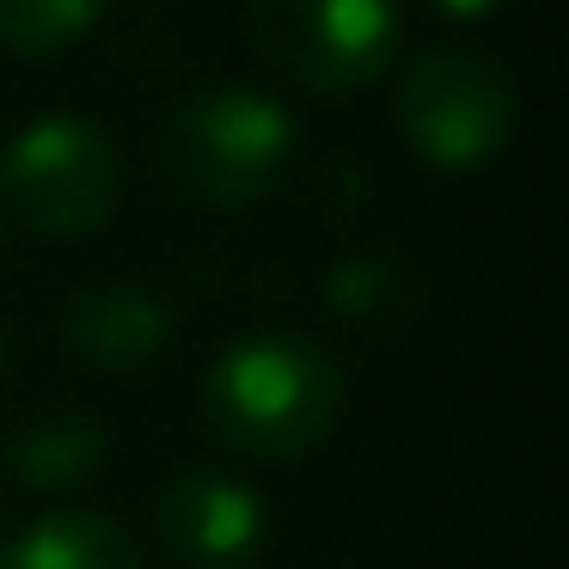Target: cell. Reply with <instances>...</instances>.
Masks as SVG:
<instances>
[{"label":"cell","instance_id":"277c9868","mask_svg":"<svg viewBox=\"0 0 569 569\" xmlns=\"http://www.w3.org/2000/svg\"><path fill=\"white\" fill-rule=\"evenodd\" d=\"M515 117V74L471 43H435L398 80V129L441 172H471L490 153H502Z\"/></svg>","mask_w":569,"mask_h":569},{"label":"cell","instance_id":"8992f818","mask_svg":"<svg viewBox=\"0 0 569 569\" xmlns=\"http://www.w3.org/2000/svg\"><path fill=\"white\" fill-rule=\"evenodd\" d=\"M160 539L178 569H258L270 515L221 466H184L160 496Z\"/></svg>","mask_w":569,"mask_h":569},{"label":"cell","instance_id":"52a82bcc","mask_svg":"<svg viewBox=\"0 0 569 569\" xmlns=\"http://www.w3.org/2000/svg\"><path fill=\"white\" fill-rule=\"evenodd\" d=\"M62 337L74 349V361L99 373H136L172 337V307L153 295L148 282H99L87 295L68 300Z\"/></svg>","mask_w":569,"mask_h":569},{"label":"cell","instance_id":"30bf717a","mask_svg":"<svg viewBox=\"0 0 569 569\" xmlns=\"http://www.w3.org/2000/svg\"><path fill=\"white\" fill-rule=\"evenodd\" d=\"M325 295H331L337 319L349 325H392L422 307V276L392 251H349L331 263Z\"/></svg>","mask_w":569,"mask_h":569},{"label":"cell","instance_id":"9c48e42d","mask_svg":"<svg viewBox=\"0 0 569 569\" xmlns=\"http://www.w3.org/2000/svg\"><path fill=\"white\" fill-rule=\"evenodd\" d=\"M7 569H141V551L117 520L92 508H56L7 551Z\"/></svg>","mask_w":569,"mask_h":569},{"label":"cell","instance_id":"ba28073f","mask_svg":"<svg viewBox=\"0 0 569 569\" xmlns=\"http://www.w3.org/2000/svg\"><path fill=\"white\" fill-rule=\"evenodd\" d=\"M7 459L38 490H74V483H87L104 466V429L80 405H50L13 429Z\"/></svg>","mask_w":569,"mask_h":569},{"label":"cell","instance_id":"6da1fadb","mask_svg":"<svg viewBox=\"0 0 569 569\" xmlns=\"http://www.w3.org/2000/svg\"><path fill=\"white\" fill-rule=\"evenodd\" d=\"M343 373L319 343L263 331L233 343L202 380L209 435L239 459H300L337 429Z\"/></svg>","mask_w":569,"mask_h":569},{"label":"cell","instance_id":"3957f363","mask_svg":"<svg viewBox=\"0 0 569 569\" xmlns=\"http://www.w3.org/2000/svg\"><path fill=\"white\" fill-rule=\"evenodd\" d=\"M123 197V160L87 117H38L0 148V214L43 239H87Z\"/></svg>","mask_w":569,"mask_h":569},{"label":"cell","instance_id":"8fae6325","mask_svg":"<svg viewBox=\"0 0 569 569\" xmlns=\"http://www.w3.org/2000/svg\"><path fill=\"white\" fill-rule=\"evenodd\" d=\"M104 0H0V43L26 56H56L99 19Z\"/></svg>","mask_w":569,"mask_h":569},{"label":"cell","instance_id":"7a4b0ae2","mask_svg":"<svg viewBox=\"0 0 569 569\" xmlns=\"http://www.w3.org/2000/svg\"><path fill=\"white\" fill-rule=\"evenodd\" d=\"M295 153V123L251 87H209L160 123V172L190 209H251Z\"/></svg>","mask_w":569,"mask_h":569},{"label":"cell","instance_id":"7c38bea8","mask_svg":"<svg viewBox=\"0 0 569 569\" xmlns=\"http://www.w3.org/2000/svg\"><path fill=\"white\" fill-rule=\"evenodd\" d=\"M441 13H453V19H483L490 7H502V0H435Z\"/></svg>","mask_w":569,"mask_h":569},{"label":"cell","instance_id":"4fadbf2b","mask_svg":"<svg viewBox=\"0 0 569 569\" xmlns=\"http://www.w3.org/2000/svg\"><path fill=\"white\" fill-rule=\"evenodd\" d=\"M0 380H7V337H0Z\"/></svg>","mask_w":569,"mask_h":569},{"label":"cell","instance_id":"5b68a950","mask_svg":"<svg viewBox=\"0 0 569 569\" xmlns=\"http://www.w3.org/2000/svg\"><path fill=\"white\" fill-rule=\"evenodd\" d=\"M246 31L263 68L300 92L349 99L386 74L398 50L392 0H246Z\"/></svg>","mask_w":569,"mask_h":569}]
</instances>
